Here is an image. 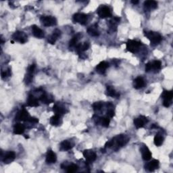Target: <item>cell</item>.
I'll return each instance as SVG.
<instances>
[{
	"instance_id": "6da1fadb",
	"label": "cell",
	"mask_w": 173,
	"mask_h": 173,
	"mask_svg": "<svg viewBox=\"0 0 173 173\" xmlns=\"http://www.w3.org/2000/svg\"><path fill=\"white\" fill-rule=\"evenodd\" d=\"M128 140H129V138L126 135H120L113 138L112 141L113 143L112 147H114V150L117 151L120 147L125 146L128 142Z\"/></svg>"
},
{
	"instance_id": "ba28073f",
	"label": "cell",
	"mask_w": 173,
	"mask_h": 173,
	"mask_svg": "<svg viewBox=\"0 0 173 173\" xmlns=\"http://www.w3.org/2000/svg\"><path fill=\"white\" fill-rule=\"evenodd\" d=\"M87 16L83 13H77L73 16V21L81 24H85L87 22Z\"/></svg>"
},
{
	"instance_id": "3957f363",
	"label": "cell",
	"mask_w": 173,
	"mask_h": 173,
	"mask_svg": "<svg viewBox=\"0 0 173 173\" xmlns=\"http://www.w3.org/2000/svg\"><path fill=\"white\" fill-rule=\"evenodd\" d=\"M141 43L135 40H128L127 42V49L131 53H136L139 51Z\"/></svg>"
},
{
	"instance_id": "836d02e7",
	"label": "cell",
	"mask_w": 173,
	"mask_h": 173,
	"mask_svg": "<svg viewBox=\"0 0 173 173\" xmlns=\"http://www.w3.org/2000/svg\"><path fill=\"white\" fill-rule=\"evenodd\" d=\"M100 122L103 127H108V126L110 125V118H108V117L101 118Z\"/></svg>"
},
{
	"instance_id": "d6a6232c",
	"label": "cell",
	"mask_w": 173,
	"mask_h": 173,
	"mask_svg": "<svg viewBox=\"0 0 173 173\" xmlns=\"http://www.w3.org/2000/svg\"><path fill=\"white\" fill-rule=\"evenodd\" d=\"M152 70H158L161 68V62L158 61V60H155L153 62H152Z\"/></svg>"
},
{
	"instance_id": "74e56055",
	"label": "cell",
	"mask_w": 173,
	"mask_h": 173,
	"mask_svg": "<svg viewBox=\"0 0 173 173\" xmlns=\"http://www.w3.org/2000/svg\"><path fill=\"white\" fill-rule=\"evenodd\" d=\"M152 70V62H148L145 64V71L150 72Z\"/></svg>"
},
{
	"instance_id": "4fadbf2b",
	"label": "cell",
	"mask_w": 173,
	"mask_h": 173,
	"mask_svg": "<svg viewBox=\"0 0 173 173\" xmlns=\"http://www.w3.org/2000/svg\"><path fill=\"white\" fill-rule=\"evenodd\" d=\"M15 153L14 152H8L6 153L3 157V159H2V161H3L5 164H10V163L12 162L13 160L15 159Z\"/></svg>"
},
{
	"instance_id": "8d00e7d4",
	"label": "cell",
	"mask_w": 173,
	"mask_h": 173,
	"mask_svg": "<svg viewBox=\"0 0 173 173\" xmlns=\"http://www.w3.org/2000/svg\"><path fill=\"white\" fill-rule=\"evenodd\" d=\"M106 114H107V117L108 118H111L114 117V111L112 109H110V110H108V112Z\"/></svg>"
},
{
	"instance_id": "e575fe53",
	"label": "cell",
	"mask_w": 173,
	"mask_h": 173,
	"mask_svg": "<svg viewBox=\"0 0 173 173\" xmlns=\"http://www.w3.org/2000/svg\"><path fill=\"white\" fill-rule=\"evenodd\" d=\"M103 104L101 102H95L93 104V108L95 111H98L102 109Z\"/></svg>"
},
{
	"instance_id": "d590c367",
	"label": "cell",
	"mask_w": 173,
	"mask_h": 173,
	"mask_svg": "<svg viewBox=\"0 0 173 173\" xmlns=\"http://www.w3.org/2000/svg\"><path fill=\"white\" fill-rule=\"evenodd\" d=\"M11 75V72L10 70H7L4 72H2L1 73V76L2 78L7 77V76H10Z\"/></svg>"
},
{
	"instance_id": "f1b7e54d",
	"label": "cell",
	"mask_w": 173,
	"mask_h": 173,
	"mask_svg": "<svg viewBox=\"0 0 173 173\" xmlns=\"http://www.w3.org/2000/svg\"><path fill=\"white\" fill-rule=\"evenodd\" d=\"M80 37H81V33H78L72 38L70 42H69V46H70V48H73V47L76 46V44H77L78 39H80Z\"/></svg>"
},
{
	"instance_id": "ab89813d",
	"label": "cell",
	"mask_w": 173,
	"mask_h": 173,
	"mask_svg": "<svg viewBox=\"0 0 173 173\" xmlns=\"http://www.w3.org/2000/svg\"><path fill=\"white\" fill-rule=\"evenodd\" d=\"M131 3L135 5V4H137L138 3H139V1H133H133H131Z\"/></svg>"
},
{
	"instance_id": "277c9868",
	"label": "cell",
	"mask_w": 173,
	"mask_h": 173,
	"mask_svg": "<svg viewBox=\"0 0 173 173\" xmlns=\"http://www.w3.org/2000/svg\"><path fill=\"white\" fill-rule=\"evenodd\" d=\"M40 21L45 26H54L57 24L56 19L52 16H43L41 17Z\"/></svg>"
},
{
	"instance_id": "7c38bea8",
	"label": "cell",
	"mask_w": 173,
	"mask_h": 173,
	"mask_svg": "<svg viewBox=\"0 0 173 173\" xmlns=\"http://www.w3.org/2000/svg\"><path fill=\"white\" fill-rule=\"evenodd\" d=\"M141 152L143 159L145 160V161L150 160L152 158V153H151L146 145H143V146L141 147Z\"/></svg>"
},
{
	"instance_id": "4dcf8cb0",
	"label": "cell",
	"mask_w": 173,
	"mask_h": 173,
	"mask_svg": "<svg viewBox=\"0 0 173 173\" xmlns=\"http://www.w3.org/2000/svg\"><path fill=\"white\" fill-rule=\"evenodd\" d=\"M164 141V138L162 135H156L154 137V144L156 146H160Z\"/></svg>"
},
{
	"instance_id": "ac0fdd59",
	"label": "cell",
	"mask_w": 173,
	"mask_h": 173,
	"mask_svg": "<svg viewBox=\"0 0 173 173\" xmlns=\"http://www.w3.org/2000/svg\"><path fill=\"white\" fill-rule=\"evenodd\" d=\"M145 85V81L143 78L141 76H138L133 81V86L136 89H139L141 88H143Z\"/></svg>"
},
{
	"instance_id": "2e32d148",
	"label": "cell",
	"mask_w": 173,
	"mask_h": 173,
	"mask_svg": "<svg viewBox=\"0 0 173 173\" xmlns=\"http://www.w3.org/2000/svg\"><path fill=\"white\" fill-rule=\"evenodd\" d=\"M57 157L55 153L52 150H49L46 155L45 161L48 164H54L56 162Z\"/></svg>"
},
{
	"instance_id": "44dd1931",
	"label": "cell",
	"mask_w": 173,
	"mask_h": 173,
	"mask_svg": "<svg viewBox=\"0 0 173 173\" xmlns=\"http://www.w3.org/2000/svg\"><path fill=\"white\" fill-rule=\"evenodd\" d=\"M27 105L31 107H37L39 106L37 99L33 95H29L27 100Z\"/></svg>"
},
{
	"instance_id": "83f0119b",
	"label": "cell",
	"mask_w": 173,
	"mask_h": 173,
	"mask_svg": "<svg viewBox=\"0 0 173 173\" xmlns=\"http://www.w3.org/2000/svg\"><path fill=\"white\" fill-rule=\"evenodd\" d=\"M106 94L108 96H110V97H118L120 95L116 92V91L114 90L112 86H107V91H106Z\"/></svg>"
},
{
	"instance_id": "30bf717a",
	"label": "cell",
	"mask_w": 173,
	"mask_h": 173,
	"mask_svg": "<svg viewBox=\"0 0 173 173\" xmlns=\"http://www.w3.org/2000/svg\"><path fill=\"white\" fill-rule=\"evenodd\" d=\"M31 117L29 115V112L25 109L21 110L20 112L17 114L16 119L21 120V121H29L31 119Z\"/></svg>"
},
{
	"instance_id": "8fae6325",
	"label": "cell",
	"mask_w": 173,
	"mask_h": 173,
	"mask_svg": "<svg viewBox=\"0 0 173 173\" xmlns=\"http://www.w3.org/2000/svg\"><path fill=\"white\" fill-rule=\"evenodd\" d=\"M147 122L148 120L147 119L146 117L141 116L139 118H135L134 120V125L137 128H142L145 125V123H147Z\"/></svg>"
},
{
	"instance_id": "f35d334b",
	"label": "cell",
	"mask_w": 173,
	"mask_h": 173,
	"mask_svg": "<svg viewBox=\"0 0 173 173\" xmlns=\"http://www.w3.org/2000/svg\"><path fill=\"white\" fill-rule=\"evenodd\" d=\"M34 69H35V65H34V64H32V65L29 66L28 68V73L33 75V73L34 71Z\"/></svg>"
},
{
	"instance_id": "7402d4cb",
	"label": "cell",
	"mask_w": 173,
	"mask_h": 173,
	"mask_svg": "<svg viewBox=\"0 0 173 173\" xmlns=\"http://www.w3.org/2000/svg\"><path fill=\"white\" fill-rule=\"evenodd\" d=\"M89 43H87V42H85V43H83V44H78V45H76V51L78 54H80L81 52H83V51H85L86 50H87V49L89 48Z\"/></svg>"
},
{
	"instance_id": "f546056e",
	"label": "cell",
	"mask_w": 173,
	"mask_h": 173,
	"mask_svg": "<svg viewBox=\"0 0 173 173\" xmlns=\"http://www.w3.org/2000/svg\"><path fill=\"white\" fill-rule=\"evenodd\" d=\"M60 116L58 115H54V117L51 118L50 119V124L53 126H58L60 124Z\"/></svg>"
},
{
	"instance_id": "52a82bcc",
	"label": "cell",
	"mask_w": 173,
	"mask_h": 173,
	"mask_svg": "<svg viewBox=\"0 0 173 173\" xmlns=\"http://www.w3.org/2000/svg\"><path fill=\"white\" fill-rule=\"evenodd\" d=\"M12 38L14 40L20 42L21 43H24L27 41L28 39V37L26 34L24 33V32L21 31H16L12 35Z\"/></svg>"
},
{
	"instance_id": "9a60e30c",
	"label": "cell",
	"mask_w": 173,
	"mask_h": 173,
	"mask_svg": "<svg viewBox=\"0 0 173 173\" xmlns=\"http://www.w3.org/2000/svg\"><path fill=\"white\" fill-rule=\"evenodd\" d=\"M109 67V64L106 62L103 61L100 62L98 65L96 66V71L99 74H101V75H103L106 73V69Z\"/></svg>"
},
{
	"instance_id": "5b68a950",
	"label": "cell",
	"mask_w": 173,
	"mask_h": 173,
	"mask_svg": "<svg viewBox=\"0 0 173 173\" xmlns=\"http://www.w3.org/2000/svg\"><path fill=\"white\" fill-rule=\"evenodd\" d=\"M173 97V93L172 91H164L162 94V98L164 101H163V105L165 107H169V106L172 104V100Z\"/></svg>"
},
{
	"instance_id": "cb8c5ba5",
	"label": "cell",
	"mask_w": 173,
	"mask_h": 173,
	"mask_svg": "<svg viewBox=\"0 0 173 173\" xmlns=\"http://www.w3.org/2000/svg\"><path fill=\"white\" fill-rule=\"evenodd\" d=\"M73 147V145L72 143L66 140L60 143V150L61 151H68L72 149Z\"/></svg>"
},
{
	"instance_id": "d6986e66",
	"label": "cell",
	"mask_w": 173,
	"mask_h": 173,
	"mask_svg": "<svg viewBox=\"0 0 173 173\" xmlns=\"http://www.w3.org/2000/svg\"><path fill=\"white\" fill-rule=\"evenodd\" d=\"M32 32H33V35L35 37L42 38L44 37V32L36 25H33L32 26Z\"/></svg>"
},
{
	"instance_id": "8992f818",
	"label": "cell",
	"mask_w": 173,
	"mask_h": 173,
	"mask_svg": "<svg viewBox=\"0 0 173 173\" xmlns=\"http://www.w3.org/2000/svg\"><path fill=\"white\" fill-rule=\"evenodd\" d=\"M97 14L99 16L102 18H109L112 16V12L111 10L108 6H102L97 10Z\"/></svg>"
},
{
	"instance_id": "d4e9b609",
	"label": "cell",
	"mask_w": 173,
	"mask_h": 173,
	"mask_svg": "<svg viewBox=\"0 0 173 173\" xmlns=\"http://www.w3.org/2000/svg\"><path fill=\"white\" fill-rule=\"evenodd\" d=\"M87 33L89 35L92 37H97L100 35V32H99L97 26L96 25L91 26L89 28L87 29Z\"/></svg>"
},
{
	"instance_id": "603a6c76",
	"label": "cell",
	"mask_w": 173,
	"mask_h": 173,
	"mask_svg": "<svg viewBox=\"0 0 173 173\" xmlns=\"http://www.w3.org/2000/svg\"><path fill=\"white\" fill-rule=\"evenodd\" d=\"M25 130V127L23 125L21 124V123H18L16 124L14 127V133L16 135H21L24 132Z\"/></svg>"
},
{
	"instance_id": "9c48e42d",
	"label": "cell",
	"mask_w": 173,
	"mask_h": 173,
	"mask_svg": "<svg viewBox=\"0 0 173 173\" xmlns=\"http://www.w3.org/2000/svg\"><path fill=\"white\" fill-rule=\"evenodd\" d=\"M83 155L88 162H93L97 158V155L92 150H86L83 152Z\"/></svg>"
},
{
	"instance_id": "1f68e13d",
	"label": "cell",
	"mask_w": 173,
	"mask_h": 173,
	"mask_svg": "<svg viewBox=\"0 0 173 173\" xmlns=\"http://www.w3.org/2000/svg\"><path fill=\"white\" fill-rule=\"evenodd\" d=\"M78 167L77 165L72 164L66 167V171L69 173H73V172H76V170H78Z\"/></svg>"
},
{
	"instance_id": "7a4b0ae2",
	"label": "cell",
	"mask_w": 173,
	"mask_h": 173,
	"mask_svg": "<svg viewBox=\"0 0 173 173\" xmlns=\"http://www.w3.org/2000/svg\"><path fill=\"white\" fill-rule=\"evenodd\" d=\"M144 34L150 41L151 44H152L154 45H158L162 41V36L158 33H156V32L144 31Z\"/></svg>"
},
{
	"instance_id": "5bb4252c",
	"label": "cell",
	"mask_w": 173,
	"mask_h": 173,
	"mask_svg": "<svg viewBox=\"0 0 173 173\" xmlns=\"http://www.w3.org/2000/svg\"><path fill=\"white\" fill-rule=\"evenodd\" d=\"M158 167H159V161L157 160H153L145 165V169L150 172L154 171Z\"/></svg>"
},
{
	"instance_id": "e0dca14e",
	"label": "cell",
	"mask_w": 173,
	"mask_h": 173,
	"mask_svg": "<svg viewBox=\"0 0 173 173\" xmlns=\"http://www.w3.org/2000/svg\"><path fill=\"white\" fill-rule=\"evenodd\" d=\"M61 35V31L58 29H56L53 32V34L50 37H48V42L51 44H54L57 41V39L59 38V37Z\"/></svg>"
},
{
	"instance_id": "4316f807",
	"label": "cell",
	"mask_w": 173,
	"mask_h": 173,
	"mask_svg": "<svg viewBox=\"0 0 173 173\" xmlns=\"http://www.w3.org/2000/svg\"><path fill=\"white\" fill-rule=\"evenodd\" d=\"M53 110L54 113L56 114V115H58V116H60V117L64 115L66 112L64 108L61 107V106H59L58 105H54L53 108Z\"/></svg>"
},
{
	"instance_id": "484cf974",
	"label": "cell",
	"mask_w": 173,
	"mask_h": 173,
	"mask_svg": "<svg viewBox=\"0 0 173 173\" xmlns=\"http://www.w3.org/2000/svg\"><path fill=\"white\" fill-rule=\"evenodd\" d=\"M39 100H40L42 102L45 103V104H49V103L53 102V101H54L52 97H51L50 96L48 95V94H46V93H43V94L40 96Z\"/></svg>"
},
{
	"instance_id": "ffe728a7",
	"label": "cell",
	"mask_w": 173,
	"mask_h": 173,
	"mask_svg": "<svg viewBox=\"0 0 173 173\" xmlns=\"http://www.w3.org/2000/svg\"><path fill=\"white\" fill-rule=\"evenodd\" d=\"M158 7L157 1L150 0V1H146L144 2V8L147 10H152L156 9Z\"/></svg>"
}]
</instances>
